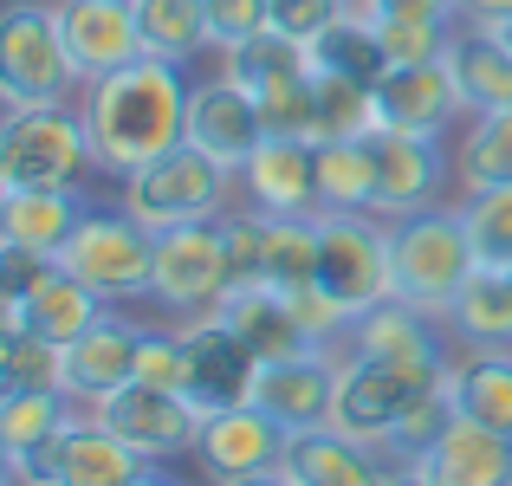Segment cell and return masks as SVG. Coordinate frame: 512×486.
<instances>
[{
  "instance_id": "cell-1",
  "label": "cell",
  "mask_w": 512,
  "mask_h": 486,
  "mask_svg": "<svg viewBox=\"0 0 512 486\" xmlns=\"http://www.w3.org/2000/svg\"><path fill=\"white\" fill-rule=\"evenodd\" d=\"M188 65L169 59H137L111 78H91L78 91V111H85L91 150H98L104 182H124V175L150 169L156 156L182 150L188 143Z\"/></svg>"
},
{
  "instance_id": "cell-2",
  "label": "cell",
  "mask_w": 512,
  "mask_h": 486,
  "mask_svg": "<svg viewBox=\"0 0 512 486\" xmlns=\"http://www.w3.org/2000/svg\"><path fill=\"white\" fill-rule=\"evenodd\" d=\"M474 266H480V253L454 201L389 221V279H396V299L415 305V312L448 318L461 286L474 279Z\"/></svg>"
},
{
  "instance_id": "cell-3",
  "label": "cell",
  "mask_w": 512,
  "mask_h": 486,
  "mask_svg": "<svg viewBox=\"0 0 512 486\" xmlns=\"http://www.w3.org/2000/svg\"><path fill=\"white\" fill-rule=\"evenodd\" d=\"M98 175L78 104H20L0 117V188H91Z\"/></svg>"
},
{
  "instance_id": "cell-4",
  "label": "cell",
  "mask_w": 512,
  "mask_h": 486,
  "mask_svg": "<svg viewBox=\"0 0 512 486\" xmlns=\"http://www.w3.org/2000/svg\"><path fill=\"white\" fill-rule=\"evenodd\" d=\"M85 72L59 33V0H13L0 13V104H78Z\"/></svg>"
},
{
  "instance_id": "cell-5",
  "label": "cell",
  "mask_w": 512,
  "mask_h": 486,
  "mask_svg": "<svg viewBox=\"0 0 512 486\" xmlns=\"http://www.w3.org/2000/svg\"><path fill=\"white\" fill-rule=\"evenodd\" d=\"M117 201H124L150 234H169V227H188V221H221L240 201V175L227 169V162L201 156L195 143H182V150L156 156L150 169L124 175V182H117Z\"/></svg>"
},
{
  "instance_id": "cell-6",
  "label": "cell",
  "mask_w": 512,
  "mask_h": 486,
  "mask_svg": "<svg viewBox=\"0 0 512 486\" xmlns=\"http://www.w3.org/2000/svg\"><path fill=\"white\" fill-rule=\"evenodd\" d=\"M65 273H78L91 292H98L104 305H150V273H156V234L137 221V214L124 208V201H111V208H91L85 221H78V234L65 240L59 253Z\"/></svg>"
},
{
  "instance_id": "cell-7",
  "label": "cell",
  "mask_w": 512,
  "mask_h": 486,
  "mask_svg": "<svg viewBox=\"0 0 512 486\" xmlns=\"http://www.w3.org/2000/svg\"><path fill=\"white\" fill-rule=\"evenodd\" d=\"M227 292H234V260H227V227L221 221H188V227L156 234L150 305L169 324L214 318Z\"/></svg>"
},
{
  "instance_id": "cell-8",
  "label": "cell",
  "mask_w": 512,
  "mask_h": 486,
  "mask_svg": "<svg viewBox=\"0 0 512 486\" xmlns=\"http://www.w3.org/2000/svg\"><path fill=\"white\" fill-rule=\"evenodd\" d=\"M318 286H325L350 318H363L370 305L396 299L383 214H318Z\"/></svg>"
},
{
  "instance_id": "cell-9",
  "label": "cell",
  "mask_w": 512,
  "mask_h": 486,
  "mask_svg": "<svg viewBox=\"0 0 512 486\" xmlns=\"http://www.w3.org/2000/svg\"><path fill=\"white\" fill-rule=\"evenodd\" d=\"M85 415H98L104 428H111L124 448H137L143 461H195V441H201V422H208V409H201L195 396H182V389H156V383H124L117 396L91 402Z\"/></svg>"
},
{
  "instance_id": "cell-10",
  "label": "cell",
  "mask_w": 512,
  "mask_h": 486,
  "mask_svg": "<svg viewBox=\"0 0 512 486\" xmlns=\"http://www.w3.org/2000/svg\"><path fill=\"white\" fill-rule=\"evenodd\" d=\"M448 383V370H415V363H383V357H338V402H331V428L383 448L396 422L409 415L415 396Z\"/></svg>"
},
{
  "instance_id": "cell-11",
  "label": "cell",
  "mask_w": 512,
  "mask_h": 486,
  "mask_svg": "<svg viewBox=\"0 0 512 486\" xmlns=\"http://www.w3.org/2000/svg\"><path fill=\"white\" fill-rule=\"evenodd\" d=\"M370 150H376V214L383 221L415 208H441L454 195V150L441 137L370 130Z\"/></svg>"
},
{
  "instance_id": "cell-12",
  "label": "cell",
  "mask_w": 512,
  "mask_h": 486,
  "mask_svg": "<svg viewBox=\"0 0 512 486\" xmlns=\"http://www.w3.org/2000/svg\"><path fill=\"white\" fill-rule=\"evenodd\" d=\"M188 143H195L201 156L227 162V169L240 175V162L266 143L260 98H253L234 72H221V65H214V72L195 78V91H188Z\"/></svg>"
},
{
  "instance_id": "cell-13",
  "label": "cell",
  "mask_w": 512,
  "mask_h": 486,
  "mask_svg": "<svg viewBox=\"0 0 512 486\" xmlns=\"http://www.w3.org/2000/svg\"><path fill=\"white\" fill-rule=\"evenodd\" d=\"M461 124H467V104H461V85H454L448 59L389 65V72L376 78V130H409V137L448 143Z\"/></svg>"
},
{
  "instance_id": "cell-14",
  "label": "cell",
  "mask_w": 512,
  "mask_h": 486,
  "mask_svg": "<svg viewBox=\"0 0 512 486\" xmlns=\"http://www.w3.org/2000/svg\"><path fill=\"white\" fill-rule=\"evenodd\" d=\"M143 467H150V461H143L137 448H124L98 415L78 409V422L65 428L52 448H39L20 474L33 480V486H130Z\"/></svg>"
},
{
  "instance_id": "cell-15",
  "label": "cell",
  "mask_w": 512,
  "mask_h": 486,
  "mask_svg": "<svg viewBox=\"0 0 512 486\" xmlns=\"http://www.w3.org/2000/svg\"><path fill=\"white\" fill-rule=\"evenodd\" d=\"M338 357H383V363H415V370H448L454 331H448V318H435V312H415V305H402V299H383L363 318H350Z\"/></svg>"
},
{
  "instance_id": "cell-16",
  "label": "cell",
  "mask_w": 512,
  "mask_h": 486,
  "mask_svg": "<svg viewBox=\"0 0 512 486\" xmlns=\"http://www.w3.org/2000/svg\"><path fill=\"white\" fill-rule=\"evenodd\" d=\"M286 441L292 435L266 409H253V402L208 409L201 441H195V480L221 486V480H240V474H260V467H279L286 461Z\"/></svg>"
},
{
  "instance_id": "cell-17",
  "label": "cell",
  "mask_w": 512,
  "mask_h": 486,
  "mask_svg": "<svg viewBox=\"0 0 512 486\" xmlns=\"http://www.w3.org/2000/svg\"><path fill=\"white\" fill-rule=\"evenodd\" d=\"M247 402L266 409L286 435H299V428H325L331 402H338V350H299V357L260 363Z\"/></svg>"
},
{
  "instance_id": "cell-18",
  "label": "cell",
  "mask_w": 512,
  "mask_h": 486,
  "mask_svg": "<svg viewBox=\"0 0 512 486\" xmlns=\"http://www.w3.org/2000/svg\"><path fill=\"white\" fill-rule=\"evenodd\" d=\"M137 350H143V324L130 318L124 305H111L85 337L65 344V396H72L78 409L117 396L124 383H137Z\"/></svg>"
},
{
  "instance_id": "cell-19",
  "label": "cell",
  "mask_w": 512,
  "mask_h": 486,
  "mask_svg": "<svg viewBox=\"0 0 512 486\" xmlns=\"http://www.w3.org/2000/svg\"><path fill=\"white\" fill-rule=\"evenodd\" d=\"M240 208L318 214V143L312 137H266L240 162Z\"/></svg>"
},
{
  "instance_id": "cell-20",
  "label": "cell",
  "mask_w": 512,
  "mask_h": 486,
  "mask_svg": "<svg viewBox=\"0 0 512 486\" xmlns=\"http://www.w3.org/2000/svg\"><path fill=\"white\" fill-rule=\"evenodd\" d=\"M59 33H65V46H72V65L85 72V85L150 59L130 0H59Z\"/></svg>"
},
{
  "instance_id": "cell-21",
  "label": "cell",
  "mask_w": 512,
  "mask_h": 486,
  "mask_svg": "<svg viewBox=\"0 0 512 486\" xmlns=\"http://www.w3.org/2000/svg\"><path fill=\"white\" fill-rule=\"evenodd\" d=\"M292 474V486H389L396 480V461H389V448H376V441H357L344 435V428H299V435L286 441V461H279Z\"/></svg>"
},
{
  "instance_id": "cell-22",
  "label": "cell",
  "mask_w": 512,
  "mask_h": 486,
  "mask_svg": "<svg viewBox=\"0 0 512 486\" xmlns=\"http://www.w3.org/2000/svg\"><path fill=\"white\" fill-rule=\"evenodd\" d=\"M182 337H188V396L201 409H234L253 396L260 357L227 331V318H188Z\"/></svg>"
},
{
  "instance_id": "cell-23",
  "label": "cell",
  "mask_w": 512,
  "mask_h": 486,
  "mask_svg": "<svg viewBox=\"0 0 512 486\" xmlns=\"http://www.w3.org/2000/svg\"><path fill=\"white\" fill-rule=\"evenodd\" d=\"M91 208H98L91 188H0V240L59 260Z\"/></svg>"
},
{
  "instance_id": "cell-24",
  "label": "cell",
  "mask_w": 512,
  "mask_h": 486,
  "mask_svg": "<svg viewBox=\"0 0 512 486\" xmlns=\"http://www.w3.org/2000/svg\"><path fill=\"white\" fill-rule=\"evenodd\" d=\"M214 318H227V331H234L260 363L299 357V350H325V344H312V337H305V324H299V312H292V299H286L279 286H266V279L234 286V292L221 299V312H214Z\"/></svg>"
},
{
  "instance_id": "cell-25",
  "label": "cell",
  "mask_w": 512,
  "mask_h": 486,
  "mask_svg": "<svg viewBox=\"0 0 512 486\" xmlns=\"http://www.w3.org/2000/svg\"><path fill=\"white\" fill-rule=\"evenodd\" d=\"M104 312H111V305H104L78 273H65V266L52 260L46 279H39V286L26 292L20 305H0V331H20V324H33V331H46L52 344H72V337H85Z\"/></svg>"
},
{
  "instance_id": "cell-26",
  "label": "cell",
  "mask_w": 512,
  "mask_h": 486,
  "mask_svg": "<svg viewBox=\"0 0 512 486\" xmlns=\"http://www.w3.org/2000/svg\"><path fill=\"white\" fill-rule=\"evenodd\" d=\"M422 480L428 486H512V435L480 422H454L435 448L422 454Z\"/></svg>"
},
{
  "instance_id": "cell-27",
  "label": "cell",
  "mask_w": 512,
  "mask_h": 486,
  "mask_svg": "<svg viewBox=\"0 0 512 486\" xmlns=\"http://www.w3.org/2000/svg\"><path fill=\"white\" fill-rule=\"evenodd\" d=\"M448 389L467 422L512 435V344H454Z\"/></svg>"
},
{
  "instance_id": "cell-28",
  "label": "cell",
  "mask_w": 512,
  "mask_h": 486,
  "mask_svg": "<svg viewBox=\"0 0 512 486\" xmlns=\"http://www.w3.org/2000/svg\"><path fill=\"white\" fill-rule=\"evenodd\" d=\"M448 72L461 85L467 117L474 111H506L512 104V39L493 26H461L448 46Z\"/></svg>"
},
{
  "instance_id": "cell-29",
  "label": "cell",
  "mask_w": 512,
  "mask_h": 486,
  "mask_svg": "<svg viewBox=\"0 0 512 486\" xmlns=\"http://www.w3.org/2000/svg\"><path fill=\"white\" fill-rule=\"evenodd\" d=\"M72 422H78V402L65 389H0V461L26 467Z\"/></svg>"
},
{
  "instance_id": "cell-30",
  "label": "cell",
  "mask_w": 512,
  "mask_h": 486,
  "mask_svg": "<svg viewBox=\"0 0 512 486\" xmlns=\"http://www.w3.org/2000/svg\"><path fill=\"white\" fill-rule=\"evenodd\" d=\"M454 150V195H480V188L512 182V104L506 111H474L448 137Z\"/></svg>"
},
{
  "instance_id": "cell-31",
  "label": "cell",
  "mask_w": 512,
  "mask_h": 486,
  "mask_svg": "<svg viewBox=\"0 0 512 486\" xmlns=\"http://www.w3.org/2000/svg\"><path fill=\"white\" fill-rule=\"evenodd\" d=\"M214 65H221V72H234L253 98H273V91L305 85V78L318 72V65H312V46L273 33V26H266V33H253L247 46H234V52H214Z\"/></svg>"
},
{
  "instance_id": "cell-32",
  "label": "cell",
  "mask_w": 512,
  "mask_h": 486,
  "mask_svg": "<svg viewBox=\"0 0 512 486\" xmlns=\"http://www.w3.org/2000/svg\"><path fill=\"white\" fill-rule=\"evenodd\" d=\"M143 26V52L169 65H195L201 52H214L208 33V0H130Z\"/></svg>"
},
{
  "instance_id": "cell-33",
  "label": "cell",
  "mask_w": 512,
  "mask_h": 486,
  "mask_svg": "<svg viewBox=\"0 0 512 486\" xmlns=\"http://www.w3.org/2000/svg\"><path fill=\"white\" fill-rule=\"evenodd\" d=\"M318 214H376V150H370V137L318 143Z\"/></svg>"
},
{
  "instance_id": "cell-34",
  "label": "cell",
  "mask_w": 512,
  "mask_h": 486,
  "mask_svg": "<svg viewBox=\"0 0 512 486\" xmlns=\"http://www.w3.org/2000/svg\"><path fill=\"white\" fill-rule=\"evenodd\" d=\"M454 344H512V266H474L448 312Z\"/></svg>"
},
{
  "instance_id": "cell-35",
  "label": "cell",
  "mask_w": 512,
  "mask_h": 486,
  "mask_svg": "<svg viewBox=\"0 0 512 486\" xmlns=\"http://www.w3.org/2000/svg\"><path fill=\"white\" fill-rule=\"evenodd\" d=\"M260 279L279 292L318 286V214H266Z\"/></svg>"
},
{
  "instance_id": "cell-36",
  "label": "cell",
  "mask_w": 512,
  "mask_h": 486,
  "mask_svg": "<svg viewBox=\"0 0 512 486\" xmlns=\"http://www.w3.org/2000/svg\"><path fill=\"white\" fill-rule=\"evenodd\" d=\"M376 130V85L312 72V143H350Z\"/></svg>"
},
{
  "instance_id": "cell-37",
  "label": "cell",
  "mask_w": 512,
  "mask_h": 486,
  "mask_svg": "<svg viewBox=\"0 0 512 486\" xmlns=\"http://www.w3.org/2000/svg\"><path fill=\"white\" fill-rule=\"evenodd\" d=\"M312 65H318V72H338V78H357V85H376V78L389 72V52H383V33H376V20H357V13H344L331 33L312 39Z\"/></svg>"
},
{
  "instance_id": "cell-38",
  "label": "cell",
  "mask_w": 512,
  "mask_h": 486,
  "mask_svg": "<svg viewBox=\"0 0 512 486\" xmlns=\"http://www.w3.org/2000/svg\"><path fill=\"white\" fill-rule=\"evenodd\" d=\"M0 389H65V344L33 324L0 331Z\"/></svg>"
},
{
  "instance_id": "cell-39",
  "label": "cell",
  "mask_w": 512,
  "mask_h": 486,
  "mask_svg": "<svg viewBox=\"0 0 512 486\" xmlns=\"http://www.w3.org/2000/svg\"><path fill=\"white\" fill-rule=\"evenodd\" d=\"M454 422H461V409H454V389H448V383H435L428 396H415V402H409V415L396 422V435L383 441L389 461H396V467H422V454L435 448V441L448 435Z\"/></svg>"
},
{
  "instance_id": "cell-40",
  "label": "cell",
  "mask_w": 512,
  "mask_h": 486,
  "mask_svg": "<svg viewBox=\"0 0 512 486\" xmlns=\"http://www.w3.org/2000/svg\"><path fill=\"white\" fill-rule=\"evenodd\" d=\"M467 234H474L480 266H512V182L506 188H480V195H454Z\"/></svg>"
},
{
  "instance_id": "cell-41",
  "label": "cell",
  "mask_w": 512,
  "mask_h": 486,
  "mask_svg": "<svg viewBox=\"0 0 512 486\" xmlns=\"http://www.w3.org/2000/svg\"><path fill=\"white\" fill-rule=\"evenodd\" d=\"M376 33H383L389 65H435L448 59L461 20H376Z\"/></svg>"
},
{
  "instance_id": "cell-42",
  "label": "cell",
  "mask_w": 512,
  "mask_h": 486,
  "mask_svg": "<svg viewBox=\"0 0 512 486\" xmlns=\"http://www.w3.org/2000/svg\"><path fill=\"white\" fill-rule=\"evenodd\" d=\"M137 383H156V389H182V396H188V337H182V324H143Z\"/></svg>"
},
{
  "instance_id": "cell-43",
  "label": "cell",
  "mask_w": 512,
  "mask_h": 486,
  "mask_svg": "<svg viewBox=\"0 0 512 486\" xmlns=\"http://www.w3.org/2000/svg\"><path fill=\"white\" fill-rule=\"evenodd\" d=\"M273 0H208V33H214V52H234L247 46L253 33H266L273 26Z\"/></svg>"
},
{
  "instance_id": "cell-44",
  "label": "cell",
  "mask_w": 512,
  "mask_h": 486,
  "mask_svg": "<svg viewBox=\"0 0 512 486\" xmlns=\"http://www.w3.org/2000/svg\"><path fill=\"white\" fill-rule=\"evenodd\" d=\"M273 33H286V39H299V46H312L318 33H331V26L350 13V0H273Z\"/></svg>"
},
{
  "instance_id": "cell-45",
  "label": "cell",
  "mask_w": 512,
  "mask_h": 486,
  "mask_svg": "<svg viewBox=\"0 0 512 486\" xmlns=\"http://www.w3.org/2000/svg\"><path fill=\"white\" fill-rule=\"evenodd\" d=\"M46 253H26V247H7V240H0V305H20L26 292L39 286V279H46Z\"/></svg>"
},
{
  "instance_id": "cell-46",
  "label": "cell",
  "mask_w": 512,
  "mask_h": 486,
  "mask_svg": "<svg viewBox=\"0 0 512 486\" xmlns=\"http://www.w3.org/2000/svg\"><path fill=\"white\" fill-rule=\"evenodd\" d=\"M376 20H454V0H376Z\"/></svg>"
},
{
  "instance_id": "cell-47",
  "label": "cell",
  "mask_w": 512,
  "mask_h": 486,
  "mask_svg": "<svg viewBox=\"0 0 512 486\" xmlns=\"http://www.w3.org/2000/svg\"><path fill=\"white\" fill-rule=\"evenodd\" d=\"M454 20H461V26H493V33H506V26H512V0H454Z\"/></svg>"
},
{
  "instance_id": "cell-48",
  "label": "cell",
  "mask_w": 512,
  "mask_h": 486,
  "mask_svg": "<svg viewBox=\"0 0 512 486\" xmlns=\"http://www.w3.org/2000/svg\"><path fill=\"white\" fill-rule=\"evenodd\" d=\"M130 486H195V480H182V474H175L169 461H150V467H143V474L130 480Z\"/></svg>"
},
{
  "instance_id": "cell-49",
  "label": "cell",
  "mask_w": 512,
  "mask_h": 486,
  "mask_svg": "<svg viewBox=\"0 0 512 486\" xmlns=\"http://www.w3.org/2000/svg\"><path fill=\"white\" fill-rule=\"evenodd\" d=\"M221 486H292L286 467H260V474H240V480H221Z\"/></svg>"
},
{
  "instance_id": "cell-50",
  "label": "cell",
  "mask_w": 512,
  "mask_h": 486,
  "mask_svg": "<svg viewBox=\"0 0 512 486\" xmlns=\"http://www.w3.org/2000/svg\"><path fill=\"white\" fill-rule=\"evenodd\" d=\"M389 486H428V480H422V467H396V480H389Z\"/></svg>"
},
{
  "instance_id": "cell-51",
  "label": "cell",
  "mask_w": 512,
  "mask_h": 486,
  "mask_svg": "<svg viewBox=\"0 0 512 486\" xmlns=\"http://www.w3.org/2000/svg\"><path fill=\"white\" fill-rule=\"evenodd\" d=\"M195 486H208V480H195Z\"/></svg>"
},
{
  "instance_id": "cell-52",
  "label": "cell",
  "mask_w": 512,
  "mask_h": 486,
  "mask_svg": "<svg viewBox=\"0 0 512 486\" xmlns=\"http://www.w3.org/2000/svg\"><path fill=\"white\" fill-rule=\"evenodd\" d=\"M506 39H512V26H506Z\"/></svg>"
}]
</instances>
